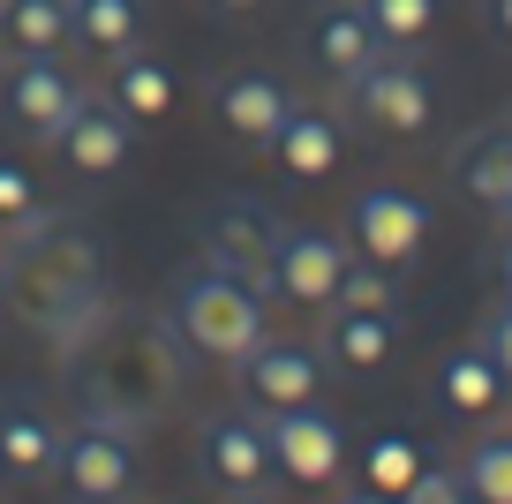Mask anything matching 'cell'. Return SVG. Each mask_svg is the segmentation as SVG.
<instances>
[{"label": "cell", "mask_w": 512, "mask_h": 504, "mask_svg": "<svg viewBox=\"0 0 512 504\" xmlns=\"http://www.w3.org/2000/svg\"><path fill=\"white\" fill-rule=\"evenodd\" d=\"M0 309L16 324H31L53 354L76 347L83 331L113 309L91 226L68 219V211H46V204L23 226H8V241H0Z\"/></svg>", "instance_id": "1"}, {"label": "cell", "mask_w": 512, "mask_h": 504, "mask_svg": "<svg viewBox=\"0 0 512 504\" xmlns=\"http://www.w3.org/2000/svg\"><path fill=\"white\" fill-rule=\"evenodd\" d=\"M181 354L189 347H181L174 316L106 309L61 362H68V392H76L83 422H106V429L136 437L181 399Z\"/></svg>", "instance_id": "2"}, {"label": "cell", "mask_w": 512, "mask_h": 504, "mask_svg": "<svg viewBox=\"0 0 512 504\" xmlns=\"http://www.w3.org/2000/svg\"><path fill=\"white\" fill-rule=\"evenodd\" d=\"M264 286L256 279H241V271H226V264H211V256H196L189 271L174 279V331H181V347L189 354H204V362H249L264 339H272V309H264Z\"/></svg>", "instance_id": "3"}, {"label": "cell", "mask_w": 512, "mask_h": 504, "mask_svg": "<svg viewBox=\"0 0 512 504\" xmlns=\"http://www.w3.org/2000/svg\"><path fill=\"white\" fill-rule=\"evenodd\" d=\"M339 91H347V106L362 113L369 128H384V136H422V128L437 121V83L407 46L377 53V61H369L362 76H347Z\"/></svg>", "instance_id": "4"}, {"label": "cell", "mask_w": 512, "mask_h": 504, "mask_svg": "<svg viewBox=\"0 0 512 504\" xmlns=\"http://www.w3.org/2000/svg\"><path fill=\"white\" fill-rule=\"evenodd\" d=\"M53 474H61V489L76 504H128L144 459H136V437H128V429L76 422V429H61V459H53Z\"/></svg>", "instance_id": "5"}, {"label": "cell", "mask_w": 512, "mask_h": 504, "mask_svg": "<svg viewBox=\"0 0 512 504\" xmlns=\"http://www.w3.org/2000/svg\"><path fill=\"white\" fill-rule=\"evenodd\" d=\"M83 98H91V91H83L53 53H16L8 76H0V106H8V121H16L31 143H53L68 121H76Z\"/></svg>", "instance_id": "6"}, {"label": "cell", "mask_w": 512, "mask_h": 504, "mask_svg": "<svg viewBox=\"0 0 512 504\" xmlns=\"http://www.w3.org/2000/svg\"><path fill=\"white\" fill-rule=\"evenodd\" d=\"M279 211L264 204V196H219V204L196 219V249L211 256V264L241 271V279L264 286V271H272V249H279Z\"/></svg>", "instance_id": "7"}, {"label": "cell", "mask_w": 512, "mask_h": 504, "mask_svg": "<svg viewBox=\"0 0 512 504\" xmlns=\"http://www.w3.org/2000/svg\"><path fill=\"white\" fill-rule=\"evenodd\" d=\"M264 437H272V467L302 489H332L347 467V429L309 399V407H272L264 414Z\"/></svg>", "instance_id": "8"}, {"label": "cell", "mask_w": 512, "mask_h": 504, "mask_svg": "<svg viewBox=\"0 0 512 504\" xmlns=\"http://www.w3.org/2000/svg\"><path fill=\"white\" fill-rule=\"evenodd\" d=\"M347 226H354V249H362L369 264L400 271V264H415L422 241H430V204L407 196V189H392V181H377V189H354Z\"/></svg>", "instance_id": "9"}, {"label": "cell", "mask_w": 512, "mask_h": 504, "mask_svg": "<svg viewBox=\"0 0 512 504\" xmlns=\"http://www.w3.org/2000/svg\"><path fill=\"white\" fill-rule=\"evenodd\" d=\"M347 264H354V249L339 234H324V226H287L279 249H272V271H264V294H287V301H302V309H332Z\"/></svg>", "instance_id": "10"}, {"label": "cell", "mask_w": 512, "mask_h": 504, "mask_svg": "<svg viewBox=\"0 0 512 504\" xmlns=\"http://www.w3.org/2000/svg\"><path fill=\"white\" fill-rule=\"evenodd\" d=\"M196 474H204L211 489H264L279 474L264 422H256V414H211V422L196 429Z\"/></svg>", "instance_id": "11"}, {"label": "cell", "mask_w": 512, "mask_h": 504, "mask_svg": "<svg viewBox=\"0 0 512 504\" xmlns=\"http://www.w3.org/2000/svg\"><path fill=\"white\" fill-rule=\"evenodd\" d=\"M294 106H302V98L279 76H264V68H234V76L211 83V113H219V128L234 143H264V151H272V136L294 121Z\"/></svg>", "instance_id": "12"}, {"label": "cell", "mask_w": 512, "mask_h": 504, "mask_svg": "<svg viewBox=\"0 0 512 504\" xmlns=\"http://www.w3.org/2000/svg\"><path fill=\"white\" fill-rule=\"evenodd\" d=\"M241 369V392H249V407H309V399L324 392V354L317 347H294V339H264V347L249 354Z\"/></svg>", "instance_id": "13"}, {"label": "cell", "mask_w": 512, "mask_h": 504, "mask_svg": "<svg viewBox=\"0 0 512 504\" xmlns=\"http://www.w3.org/2000/svg\"><path fill=\"white\" fill-rule=\"evenodd\" d=\"M53 151L76 166V174H91V181H106V174H121L128 158H136V121H128L113 98H83L76 106V121L53 136Z\"/></svg>", "instance_id": "14"}, {"label": "cell", "mask_w": 512, "mask_h": 504, "mask_svg": "<svg viewBox=\"0 0 512 504\" xmlns=\"http://www.w3.org/2000/svg\"><path fill=\"white\" fill-rule=\"evenodd\" d=\"M400 347L392 309H324V362H339L347 377H377Z\"/></svg>", "instance_id": "15"}, {"label": "cell", "mask_w": 512, "mask_h": 504, "mask_svg": "<svg viewBox=\"0 0 512 504\" xmlns=\"http://www.w3.org/2000/svg\"><path fill=\"white\" fill-rule=\"evenodd\" d=\"M384 53V38L369 31V16L354 8V0H332L317 23H309V61L324 68L332 83H347V76H362L369 61Z\"/></svg>", "instance_id": "16"}, {"label": "cell", "mask_w": 512, "mask_h": 504, "mask_svg": "<svg viewBox=\"0 0 512 504\" xmlns=\"http://www.w3.org/2000/svg\"><path fill=\"white\" fill-rule=\"evenodd\" d=\"M61 459V429L31 399H0V467L8 474H53Z\"/></svg>", "instance_id": "17"}, {"label": "cell", "mask_w": 512, "mask_h": 504, "mask_svg": "<svg viewBox=\"0 0 512 504\" xmlns=\"http://www.w3.org/2000/svg\"><path fill=\"white\" fill-rule=\"evenodd\" d=\"M272 158L287 166L294 181H324L339 166V121L332 113H309V106H294V121L272 136Z\"/></svg>", "instance_id": "18"}, {"label": "cell", "mask_w": 512, "mask_h": 504, "mask_svg": "<svg viewBox=\"0 0 512 504\" xmlns=\"http://www.w3.org/2000/svg\"><path fill=\"white\" fill-rule=\"evenodd\" d=\"M452 174H460V189L475 196V204L505 211V204H512V128H490V136L460 143V158H452Z\"/></svg>", "instance_id": "19"}, {"label": "cell", "mask_w": 512, "mask_h": 504, "mask_svg": "<svg viewBox=\"0 0 512 504\" xmlns=\"http://www.w3.org/2000/svg\"><path fill=\"white\" fill-rule=\"evenodd\" d=\"M68 16H76V38L106 61L136 53V38H144V0H68Z\"/></svg>", "instance_id": "20"}, {"label": "cell", "mask_w": 512, "mask_h": 504, "mask_svg": "<svg viewBox=\"0 0 512 504\" xmlns=\"http://www.w3.org/2000/svg\"><path fill=\"white\" fill-rule=\"evenodd\" d=\"M0 38L16 53H53L76 38V16H68V0H0Z\"/></svg>", "instance_id": "21"}, {"label": "cell", "mask_w": 512, "mask_h": 504, "mask_svg": "<svg viewBox=\"0 0 512 504\" xmlns=\"http://www.w3.org/2000/svg\"><path fill=\"white\" fill-rule=\"evenodd\" d=\"M497 392H505V377H497V362L482 347L445 354V369H437V399H445L452 414H490Z\"/></svg>", "instance_id": "22"}, {"label": "cell", "mask_w": 512, "mask_h": 504, "mask_svg": "<svg viewBox=\"0 0 512 504\" xmlns=\"http://www.w3.org/2000/svg\"><path fill=\"white\" fill-rule=\"evenodd\" d=\"M113 106H121L128 121H159V113L174 106V68L151 61V53H121V68H113Z\"/></svg>", "instance_id": "23"}, {"label": "cell", "mask_w": 512, "mask_h": 504, "mask_svg": "<svg viewBox=\"0 0 512 504\" xmlns=\"http://www.w3.org/2000/svg\"><path fill=\"white\" fill-rule=\"evenodd\" d=\"M460 482L475 489L482 504H512V437H505V429H497V437H482L475 452H467Z\"/></svg>", "instance_id": "24"}, {"label": "cell", "mask_w": 512, "mask_h": 504, "mask_svg": "<svg viewBox=\"0 0 512 504\" xmlns=\"http://www.w3.org/2000/svg\"><path fill=\"white\" fill-rule=\"evenodd\" d=\"M354 8L369 16V31H377L384 46H415L437 23V0H354Z\"/></svg>", "instance_id": "25"}, {"label": "cell", "mask_w": 512, "mask_h": 504, "mask_svg": "<svg viewBox=\"0 0 512 504\" xmlns=\"http://www.w3.org/2000/svg\"><path fill=\"white\" fill-rule=\"evenodd\" d=\"M362 474H369V489L400 497V489L422 474V452H415L407 437H377V444H369V459H362Z\"/></svg>", "instance_id": "26"}, {"label": "cell", "mask_w": 512, "mask_h": 504, "mask_svg": "<svg viewBox=\"0 0 512 504\" xmlns=\"http://www.w3.org/2000/svg\"><path fill=\"white\" fill-rule=\"evenodd\" d=\"M332 309H392V279H384V264H369V256H354L347 279H339Z\"/></svg>", "instance_id": "27"}, {"label": "cell", "mask_w": 512, "mask_h": 504, "mask_svg": "<svg viewBox=\"0 0 512 504\" xmlns=\"http://www.w3.org/2000/svg\"><path fill=\"white\" fill-rule=\"evenodd\" d=\"M38 211V181L23 174L16 158H0V226H23Z\"/></svg>", "instance_id": "28"}, {"label": "cell", "mask_w": 512, "mask_h": 504, "mask_svg": "<svg viewBox=\"0 0 512 504\" xmlns=\"http://www.w3.org/2000/svg\"><path fill=\"white\" fill-rule=\"evenodd\" d=\"M475 347H482V354H490V362H497V377H505V384H512V294H505V301H497V309H490V316H482V339H475Z\"/></svg>", "instance_id": "29"}, {"label": "cell", "mask_w": 512, "mask_h": 504, "mask_svg": "<svg viewBox=\"0 0 512 504\" xmlns=\"http://www.w3.org/2000/svg\"><path fill=\"white\" fill-rule=\"evenodd\" d=\"M460 489H467V482H460V474H452V467H422L415 482L400 489V504H452V497H460Z\"/></svg>", "instance_id": "30"}, {"label": "cell", "mask_w": 512, "mask_h": 504, "mask_svg": "<svg viewBox=\"0 0 512 504\" xmlns=\"http://www.w3.org/2000/svg\"><path fill=\"white\" fill-rule=\"evenodd\" d=\"M332 504H400V497H384V489H369V482H362V489H339Z\"/></svg>", "instance_id": "31"}, {"label": "cell", "mask_w": 512, "mask_h": 504, "mask_svg": "<svg viewBox=\"0 0 512 504\" xmlns=\"http://www.w3.org/2000/svg\"><path fill=\"white\" fill-rule=\"evenodd\" d=\"M219 504H272V489H219Z\"/></svg>", "instance_id": "32"}, {"label": "cell", "mask_w": 512, "mask_h": 504, "mask_svg": "<svg viewBox=\"0 0 512 504\" xmlns=\"http://www.w3.org/2000/svg\"><path fill=\"white\" fill-rule=\"evenodd\" d=\"M490 31H497V38H512V0H490Z\"/></svg>", "instance_id": "33"}, {"label": "cell", "mask_w": 512, "mask_h": 504, "mask_svg": "<svg viewBox=\"0 0 512 504\" xmlns=\"http://www.w3.org/2000/svg\"><path fill=\"white\" fill-rule=\"evenodd\" d=\"M497 286H505V294H512V241H505V249H497Z\"/></svg>", "instance_id": "34"}, {"label": "cell", "mask_w": 512, "mask_h": 504, "mask_svg": "<svg viewBox=\"0 0 512 504\" xmlns=\"http://www.w3.org/2000/svg\"><path fill=\"white\" fill-rule=\"evenodd\" d=\"M211 8H226V16H249V8H264V0H211Z\"/></svg>", "instance_id": "35"}, {"label": "cell", "mask_w": 512, "mask_h": 504, "mask_svg": "<svg viewBox=\"0 0 512 504\" xmlns=\"http://www.w3.org/2000/svg\"><path fill=\"white\" fill-rule=\"evenodd\" d=\"M452 504H482V497H475V489H460V497H452Z\"/></svg>", "instance_id": "36"}, {"label": "cell", "mask_w": 512, "mask_h": 504, "mask_svg": "<svg viewBox=\"0 0 512 504\" xmlns=\"http://www.w3.org/2000/svg\"><path fill=\"white\" fill-rule=\"evenodd\" d=\"M497 219H505V226H512V204H505V211H497Z\"/></svg>", "instance_id": "37"}, {"label": "cell", "mask_w": 512, "mask_h": 504, "mask_svg": "<svg viewBox=\"0 0 512 504\" xmlns=\"http://www.w3.org/2000/svg\"><path fill=\"white\" fill-rule=\"evenodd\" d=\"M0 474H8V467H0Z\"/></svg>", "instance_id": "38"}]
</instances>
